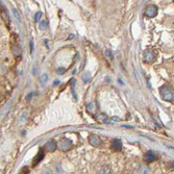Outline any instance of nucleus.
<instances>
[{"label": "nucleus", "mask_w": 174, "mask_h": 174, "mask_svg": "<svg viewBox=\"0 0 174 174\" xmlns=\"http://www.w3.org/2000/svg\"><path fill=\"white\" fill-rule=\"evenodd\" d=\"M161 95H162L164 100L167 101H173V90H171L170 88H163L161 90Z\"/></svg>", "instance_id": "1"}, {"label": "nucleus", "mask_w": 174, "mask_h": 174, "mask_svg": "<svg viewBox=\"0 0 174 174\" xmlns=\"http://www.w3.org/2000/svg\"><path fill=\"white\" fill-rule=\"evenodd\" d=\"M72 147V142L70 141L67 138H64L61 142H59V148H61L63 151H68L70 148Z\"/></svg>", "instance_id": "2"}, {"label": "nucleus", "mask_w": 174, "mask_h": 174, "mask_svg": "<svg viewBox=\"0 0 174 174\" xmlns=\"http://www.w3.org/2000/svg\"><path fill=\"white\" fill-rule=\"evenodd\" d=\"M157 14V7L155 6H149L146 9V11H145V15H146L147 17H155Z\"/></svg>", "instance_id": "3"}, {"label": "nucleus", "mask_w": 174, "mask_h": 174, "mask_svg": "<svg viewBox=\"0 0 174 174\" xmlns=\"http://www.w3.org/2000/svg\"><path fill=\"white\" fill-rule=\"evenodd\" d=\"M89 143L92 146L94 147H98L101 145V140L98 136H95V134H92V136L89 137Z\"/></svg>", "instance_id": "4"}, {"label": "nucleus", "mask_w": 174, "mask_h": 174, "mask_svg": "<svg viewBox=\"0 0 174 174\" xmlns=\"http://www.w3.org/2000/svg\"><path fill=\"white\" fill-rule=\"evenodd\" d=\"M145 162H147V163H152L153 161H155L157 158V154H155L154 152L153 151H148L146 154H145Z\"/></svg>", "instance_id": "5"}, {"label": "nucleus", "mask_w": 174, "mask_h": 174, "mask_svg": "<svg viewBox=\"0 0 174 174\" xmlns=\"http://www.w3.org/2000/svg\"><path fill=\"white\" fill-rule=\"evenodd\" d=\"M155 59V53L152 50H148L145 52V62L147 63H151L153 59Z\"/></svg>", "instance_id": "6"}, {"label": "nucleus", "mask_w": 174, "mask_h": 174, "mask_svg": "<svg viewBox=\"0 0 174 174\" xmlns=\"http://www.w3.org/2000/svg\"><path fill=\"white\" fill-rule=\"evenodd\" d=\"M44 154H45V153H44V150L43 149H40V151H39V153L37 154V157L33 158V162H32L33 163V166H36L39 162H41V161L43 160V158H44Z\"/></svg>", "instance_id": "7"}, {"label": "nucleus", "mask_w": 174, "mask_h": 174, "mask_svg": "<svg viewBox=\"0 0 174 174\" xmlns=\"http://www.w3.org/2000/svg\"><path fill=\"white\" fill-rule=\"evenodd\" d=\"M46 149H47V151L49 152H53L54 150L56 149V143L54 141H49L47 142V144H46Z\"/></svg>", "instance_id": "8"}, {"label": "nucleus", "mask_w": 174, "mask_h": 174, "mask_svg": "<svg viewBox=\"0 0 174 174\" xmlns=\"http://www.w3.org/2000/svg\"><path fill=\"white\" fill-rule=\"evenodd\" d=\"M112 148H114V149H121L122 148V142L121 140L119 139H115L113 141V143H112Z\"/></svg>", "instance_id": "9"}, {"label": "nucleus", "mask_w": 174, "mask_h": 174, "mask_svg": "<svg viewBox=\"0 0 174 174\" xmlns=\"http://www.w3.org/2000/svg\"><path fill=\"white\" fill-rule=\"evenodd\" d=\"M1 17H2V19H3V21L6 22L7 25H9V15H7V13L6 11H2Z\"/></svg>", "instance_id": "10"}, {"label": "nucleus", "mask_w": 174, "mask_h": 174, "mask_svg": "<svg viewBox=\"0 0 174 174\" xmlns=\"http://www.w3.org/2000/svg\"><path fill=\"white\" fill-rule=\"evenodd\" d=\"M13 52H14L15 55L18 56L21 54V49H20V47L18 45H15L14 47H13Z\"/></svg>", "instance_id": "11"}, {"label": "nucleus", "mask_w": 174, "mask_h": 174, "mask_svg": "<svg viewBox=\"0 0 174 174\" xmlns=\"http://www.w3.org/2000/svg\"><path fill=\"white\" fill-rule=\"evenodd\" d=\"M47 79H48V75H47V73L42 74V76H41V84H42V85H45V84H46V81H47Z\"/></svg>", "instance_id": "12"}, {"label": "nucleus", "mask_w": 174, "mask_h": 174, "mask_svg": "<svg viewBox=\"0 0 174 174\" xmlns=\"http://www.w3.org/2000/svg\"><path fill=\"white\" fill-rule=\"evenodd\" d=\"M47 21H42V22H40V25H39V27H40V29L41 30H43V29H45L46 27H47Z\"/></svg>", "instance_id": "13"}, {"label": "nucleus", "mask_w": 174, "mask_h": 174, "mask_svg": "<svg viewBox=\"0 0 174 174\" xmlns=\"http://www.w3.org/2000/svg\"><path fill=\"white\" fill-rule=\"evenodd\" d=\"M41 16H42V13H41V12H38L37 14H36V16H35V21H36V22H39V20H40Z\"/></svg>", "instance_id": "14"}, {"label": "nucleus", "mask_w": 174, "mask_h": 174, "mask_svg": "<svg viewBox=\"0 0 174 174\" xmlns=\"http://www.w3.org/2000/svg\"><path fill=\"white\" fill-rule=\"evenodd\" d=\"M13 13H14V14H15V16L17 17V19H18V20H20L19 13H18V12H17V9H14V7H13Z\"/></svg>", "instance_id": "15"}, {"label": "nucleus", "mask_w": 174, "mask_h": 174, "mask_svg": "<svg viewBox=\"0 0 174 174\" xmlns=\"http://www.w3.org/2000/svg\"><path fill=\"white\" fill-rule=\"evenodd\" d=\"M82 78H84V81H85V82H88V81H89V79H90V75H89V73L85 74V76L82 77Z\"/></svg>", "instance_id": "16"}, {"label": "nucleus", "mask_w": 174, "mask_h": 174, "mask_svg": "<svg viewBox=\"0 0 174 174\" xmlns=\"http://www.w3.org/2000/svg\"><path fill=\"white\" fill-rule=\"evenodd\" d=\"M63 73H65V69H59V74H63Z\"/></svg>", "instance_id": "17"}, {"label": "nucleus", "mask_w": 174, "mask_h": 174, "mask_svg": "<svg viewBox=\"0 0 174 174\" xmlns=\"http://www.w3.org/2000/svg\"><path fill=\"white\" fill-rule=\"evenodd\" d=\"M32 46H33V42H32H32H30V53L32 52V49H33V47H32Z\"/></svg>", "instance_id": "18"}, {"label": "nucleus", "mask_w": 174, "mask_h": 174, "mask_svg": "<svg viewBox=\"0 0 174 174\" xmlns=\"http://www.w3.org/2000/svg\"><path fill=\"white\" fill-rule=\"evenodd\" d=\"M105 52H106V54H108V58H111V56H112V53H111V51H110V50H106Z\"/></svg>", "instance_id": "19"}, {"label": "nucleus", "mask_w": 174, "mask_h": 174, "mask_svg": "<svg viewBox=\"0 0 174 174\" xmlns=\"http://www.w3.org/2000/svg\"><path fill=\"white\" fill-rule=\"evenodd\" d=\"M1 9H3V4H2L1 0H0V11H1Z\"/></svg>", "instance_id": "20"}, {"label": "nucleus", "mask_w": 174, "mask_h": 174, "mask_svg": "<svg viewBox=\"0 0 174 174\" xmlns=\"http://www.w3.org/2000/svg\"><path fill=\"white\" fill-rule=\"evenodd\" d=\"M59 84V80H58V81H54V82H53V85H58Z\"/></svg>", "instance_id": "21"}]
</instances>
